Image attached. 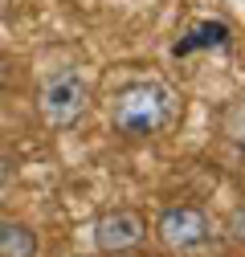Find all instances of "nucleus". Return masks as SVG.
<instances>
[{"mask_svg": "<svg viewBox=\"0 0 245 257\" xmlns=\"http://www.w3.org/2000/svg\"><path fill=\"white\" fill-rule=\"evenodd\" d=\"M221 135H225L237 151H245V94L225 106V114H221Z\"/></svg>", "mask_w": 245, "mask_h": 257, "instance_id": "0eeeda50", "label": "nucleus"}, {"mask_svg": "<svg viewBox=\"0 0 245 257\" xmlns=\"http://www.w3.org/2000/svg\"><path fill=\"white\" fill-rule=\"evenodd\" d=\"M90 106V86L78 70H57L37 86V114L53 131H70Z\"/></svg>", "mask_w": 245, "mask_h": 257, "instance_id": "f03ea898", "label": "nucleus"}, {"mask_svg": "<svg viewBox=\"0 0 245 257\" xmlns=\"http://www.w3.org/2000/svg\"><path fill=\"white\" fill-rule=\"evenodd\" d=\"M180 118V94L168 82H127L122 90H114L110 102V126L122 139H151L168 131Z\"/></svg>", "mask_w": 245, "mask_h": 257, "instance_id": "f257e3e1", "label": "nucleus"}, {"mask_svg": "<svg viewBox=\"0 0 245 257\" xmlns=\"http://www.w3.org/2000/svg\"><path fill=\"white\" fill-rule=\"evenodd\" d=\"M147 241V220L135 212V208H110L94 220V249L98 253H110V257H122Z\"/></svg>", "mask_w": 245, "mask_h": 257, "instance_id": "20e7f679", "label": "nucleus"}, {"mask_svg": "<svg viewBox=\"0 0 245 257\" xmlns=\"http://www.w3.org/2000/svg\"><path fill=\"white\" fill-rule=\"evenodd\" d=\"M156 237L164 241V249H172L180 257H192L212 241V220L196 204H176V208H164L156 216Z\"/></svg>", "mask_w": 245, "mask_h": 257, "instance_id": "7ed1b4c3", "label": "nucleus"}, {"mask_svg": "<svg viewBox=\"0 0 245 257\" xmlns=\"http://www.w3.org/2000/svg\"><path fill=\"white\" fill-rule=\"evenodd\" d=\"M122 257H164V253H135L131 249V253H122Z\"/></svg>", "mask_w": 245, "mask_h": 257, "instance_id": "9d476101", "label": "nucleus"}, {"mask_svg": "<svg viewBox=\"0 0 245 257\" xmlns=\"http://www.w3.org/2000/svg\"><path fill=\"white\" fill-rule=\"evenodd\" d=\"M225 233H229V241L245 245V204H237V208L229 212V220H225Z\"/></svg>", "mask_w": 245, "mask_h": 257, "instance_id": "6e6552de", "label": "nucleus"}, {"mask_svg": "<svg viewBox=\"0 0 245 257\" xmlns=\"http://www.w3.org/2000/svg\"><path fill=\"white\" fill-rule=\"evenodd\" d=\"M208 45L229 49V25H221V21H200V25H192V33L176 45V53H192V49H208Z\"/></svg>", "mask_w": 245, "mask_h": 257, "instance_id": "423d86ee", "label": "nucleus"}, {"mask_svg": "<svg viewBox=\"0 0 245 257\" xmlns=\"http://www.w3.org/2000/svg\"><path fill=\"white\" fill-rule=\"evenodd\" d=\"M0 257H37V233L25 220H0Z\"/></svg>", "mask_w": 245, "mask_h": 257, "instance_id": "39448f33", "label": "nucleus"}, {"mask_svg": "<svg viewBox=\"0 0 245 257\" xmlns=\"http://www.w3.org/2000/svg\"><path fill=\"white\" fill-rule=\"evenodd\" d=\"M9 180H13V159H9L5 151H0V192L9 188Z\"/></svg>", "mask_w": 245, "mask_h": 257, "instance_id": "1a4fd4ad", "label": "nucleus"}]
</instances>
